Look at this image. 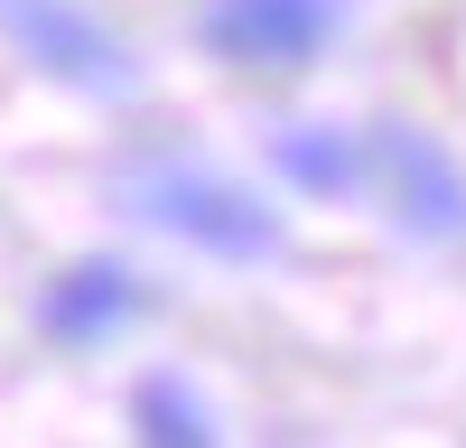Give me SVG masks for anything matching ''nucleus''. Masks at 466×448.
I'll return each instance as SVG.
<instances>
[{
  "instance_id": "obj_1",
  "label": "nucleus",
  "mask_w": 466,
  "mask_h": 448,
  "mask_svg": "<svg viewBox=\"0 0 466 448\" xmlns=\"http://www.w3.org/2000/svg\"><path fill=\"white\" fill-rule=\"evenodd\" d=\"M197 37L224 66H308L336 37V0H206Z\"/></svg>"
},
{
  "instance_id": "obj_2",
  "label": "nucleus",
  "mask_w": 466,
  "mask_h": 448,
  "mask_svg": "<svg viewBox=\"0 0 466 448\" xmlns=\"http://www.w3.org/2000/svg\"><path fill=\"white\" fill-rule=\"evenodd\" d=\"M0 28H10L47 75H66V85H85V94H112L131 75L122 47H112V28L85 10V0H0Z\"/></svg>"
},
{
  "instance_id": "obj_3",
  "label": "nucleus",
  "mask_w": 466,
  "mask_h": 448,
  "mask_svg": "<svg viewBox=\"0 0 466 448\" xmlns=\"http://www.w3.org/2000/svg\"><path fill=\"white\" fill-rule=\"evenodd\" d=\"M364 178L392 197V215L410 224V234H466V178H457L420 131H392V122H382V131L364 140Z\"/></svg>"
},
{
  "instance_id": "obj_4",
  "label": "nucleus",
  "mask_w": 466,
  "mask_h": 448,
  "mask_svg": "<svg viewBox=\"0 0 466 448\" xmlns=\"http://www.w3.org/2000/svg\"><path fill=\"white\" fill-rule=\"evenodd\" d=\"M149 215H159L168 234L224 252V261H261L280 243V215L252 206L243 187H215V178H149Z\"/></svg>"
},
{
  "instance_id": "obj_5",
  "label": "nucleus",
  "mask_w": 466,
  "mask_h": 448,
  "mask_svg": "<svg viewBox=\"0 0 466 448\" xmlns=\"http://www.w3.org/2000/svg\"><path fill=\"white\" fill-rule=\"evenodd\" d=\"M37 318H47L56 346H103L122 318H140V280L122 271V261H75V271L37 299Z\"/></svg>"
},
{
  "instance_id": "obj_6",
  "label": "nucleus",
  "mask_w": 466,
  "mask_h": 448,
  "mask_svg": "<svg viewBox=\"0 0 466 448\" xmlns=\"http://www.w3.org/2000/svg\"><path fill=\"white\" fill-rule=\"evenodd\" d=\"M280 168L299 187H355L364 178V140L355 131H299V140H280Z\"/></svg>"
},
{
  "instance_id": "obj_7",
  "label": "nucleus",
  "mask_w": 466,
  "mask_h": 448,
  "mask_svg": "<svg viewBox=\"0 0 466 448\" xmlns=\"http://www.w3.org/2000/svg\"><path fill=\"white\" fill-rule=\"evenodd\" d=\"M140 430H149V439H168V448H197V439H215L206 402H187L177 383H149V392H140Z\"/></svg>"
}]
</instances>
